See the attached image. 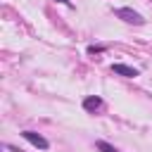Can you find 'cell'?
Returning a JSON list of instances; mask_svg holds the SVG:
<instances>
[{"label": "cell", "mask_w": 152, "mask_h": 152, "mask_svg": "<svg viewBox=\"0 0 152 152\" xmlns=\"http://www.w3.org/2000/svg\"><path fill=\"white\" fill-rule=\"evenodd\" d=\"M112 71H114V74H121V76H128V78L138 76V69H133V66H126V64H114V66H112Z\"/></svg>", "instance_id": "cell-3"}, {"label": "cell", "mask_w": 152, "mask_h": 152, "mask_svg": "<svg viewBox=\"0 0 152 152\" xmlns=\"http://www.w3.org/2000/svg\"><path fill=\"white\" fill-rule=\"evenodd\" d=\"M100 104H102V100H100V97H86V102H83V107H86V109H97Z\"/></svg>", "instance_id": "cell-4"}, {"label": "cell", "mask_w": 152, "mask_h": 152, "mask_svg": "<svg viewBox=\"0 0 152 152\" xmlns=\"http://www.w3.org/2000/svg\"><path fill=\"white\" fill-rule=\"evenodd\" d=\"M21 135H24V138H26V140H28L31 145H36V147H40V150H45V147H48V140H45L43 135L33 133V131H24Z\"/></svg>", "instance_id": "cell-2"}, {"label": "cell", "mask_w": 152, "mask_h": 152, "mask_svg": "<svg viewBox=\"0 0 152 152\" xmlns=\"http://www.w3.org/2000/svg\"><path fill=\"white\" fill-rule=\"evenodd\" d=\"M97 147H100V150H104V152H116V150H114V147H109L107 142H97Z\"/></svg>", "instance_id": "cell-5"}, {"label": "cell", "mask_w": 152, "mask_h": 152, "mask_svg": "<svg viewBox=\"0 0 152 152\" xmlns=\"http://www.w3.org/2000/svg\"><path fill=\"white\" fill-rule=\"evenodd\" d=\"M59 2H66V0H59Z\"/></svg>", "instance_id": "cell-6"}, {"label": "cell", "mask_w": 152, "mask_h": 152, "mask_svg": "<svg viewBox=\"0 0 152 152\" xmlns=\"http://www.w3.org/2000/svg\"><path fill=\"white\" fill-rule=\"evenodd\" d=\"M116 17H121V19H124V21H128V24H145V19H142L138 12H133V10H126V7L116 10Z\"/></svg>", "instance_id": "cell-1"}]
</instances>
